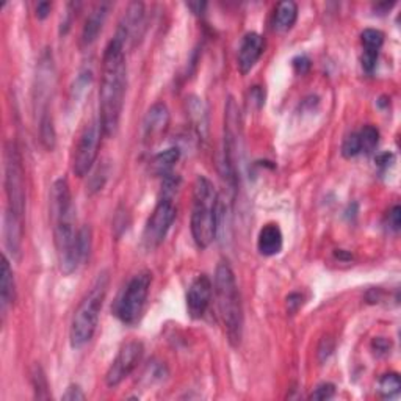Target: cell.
<instances>
[{
    "instance_id": "obj_1",
    "label": "cell",
    "mask_w": 401,
    "mask_h": 401,
    "mask_svg": "<svg viewBox=\"0 0 401 401\" xmlns=\"http://www.w3.org/2000/svg\"><path fill=\"white\" fill-rule=\"evenodd\" d=\"M128 88V65L124 46L113 38L104 51L102 79L99 88V121L105 137H113L118 132Z\"/></svg>"
},
{
    "instance_id": "obj_2",
    "label": "cell",
    "mask_w": 401,
    "mask_h": 401,
    "mask_svg": "<svg viewBox=\"0 0 401 401\" xmlns=\"http://www.w3.org/2000/svg\"><path fill=\"white\" fill-rule=\"evenodd\" d=\"M51 216L54 221V242L57 249L60 269L65 274H71L79 266L77 257V235L75 230V207L71 190L66 179H57L51 192Z\"/></svg>"
},
{
    "instance_id": "obj_3",
    "label": "cell",
    "mask_w": 401,
    "mask_h": 401,
    "mask_svg": "<svg viewBox=\"0 0 401 401\" xmlns=\"http://www.w3.org/2000/svg\"><path fill=\"white\" fill-rule=\"evenodd\" d=\"M214 293L228 340L232 347H238L243 337V306L235 274L224 260L216 266Z\"/></svg>"
},
{
    "instance_id": "obj_4",
    "label": "cell",
    "mask_w": 401,
    "mask_h": 401,
    "mask_svg": "<svg viewBox=\"0 0 401 401\" xmlns=\"http://www.w3.org/2000/svg\"><path fill=\"white\" fill-rule=\"evenodd\" d=\"M220 223V198L206 175H198L193 185L192 235L201 249L209 248L215 240Z\"/></svg>"
},
{
    "instance_id": "obj_5",
    "label": "cell",
    "mask_w": 401,
    "mask_h": 401,
    "mask_svg": "<svg viewBox=\"0 0 401 401\" xmlns=\"http://www.w3.org/2000/svg\"><path fill=\"white\" fill-rule=\"evenodd\" d=\"M109 273H99L87 297L82 300L79 307H77L71 321V331H69V340H71L73 348L80 350L93 339L97 325H99V315L104 301L109 292Z\"/></svg>"
},
{
    "instance_id": "obj_6",
    "label": "cell",
    "mask_w": 401,
    "mask_h": 401,
    "mask_svg": "<svg viewBox=\"0 0 401 401\" xmlns=\"http://www.w3.org/2000/svg\"><path fill=\"white\" fill-rule=\"evenodd\" d=\"M152 283V274L142 271L133 276L115 302V315L124 325H135L142 316Z\"/></svg>"
},
{
    "instance_id": "obj_7",
    "label": "cell",
    "mask_w": 401,
    "mask_h": 401,
    "mask_svg": "<svg viewBox=\"0 0 401 401\" xmlns=\"http://www.w3.org/2000/svg\"><path fill=\"white\" fill-rule=\"evenodd\" d=\"M5 192L8 198V209L23 218L25 212L24 168L18 146L13 142L5 146Z\"/></svg>"
},
{
    "instance_id": "obj_8",
    "label": "cell",
    "mask_w": 401,
    "mask_h": 401,
    "mask_svg": "<svg viewBox=\"0 0 401 401\" xmlns=\"http://www.w3.org/2000/svg\"><path fill=\"white\" fill-rule=\"evenodd\" d=\"M102 135L104 130L99 119H93L80 133L73 157V171L77 178H83L91 171L99 154Z\"/></svg>"
},
{
    "instance_id": "obj_9",
    "label": "cell",
    "mask_w": 401,
    "mask_h": 401,
    "mask_svg": "<svg viewBox=\"0 0 401 401\" xmlns=\"http://www.w3.org/2000/svg\"><path fill=\"white\" fill-rule=\"evenodd\" d=\"M178 215V209L174 201L170 198H160L156 209L147 218V223L143 232V246L147 251L159 248L170 232L173 223Z\"/></svg>"
},
{
    "instance_id": "obj_10",
    "label": "cell",
    "mask_w": 401,
    "mask_h": 401,
    "mask_svg": "<svg viewBox=\"0 0 401 401\" xmlns=\"http://www.w3.org/2000/svg\"><path fill=\"white\" fill-rule=\"evenodd\" d=\"M144 354V347L142 342L130 340L123 345V348L119 350L115 361L111 362L110 369L105 375V383L109 387H116L121 384L130 373L138 367V364L142 362Z\"/></svg>"
},
{
    "instance_id": "obj_11",
    "label": "cell",
    "mask_w": 401,
    "mask_h": 401,
    "mask_svg": "<svg viewBox=\"0 0 401 401\" xmlns=\"http://www.w3.org/2000/svg\"><path fill=\"white\" fill-rule=\"evenodd\" d=\"M214 284L207 274H199L190 285L187 292V311L195 320H199L207 312L212 301Z\"/></svg>"
},
{
    "instance_id": "obj_12",
    "label": "cell",
    "mask_w": 401,
    "mask_h": 401,
    "mask_svg": "<svg viewBox=\"0 0 401 401\" xmlns=\"http://www.w3.org/2000/svg\"><path fill=\"white\" fill-rule=\"evenodd\" d=\"M144 29V5L142 2H133L125 10L124 16L119 23L115 38L123 43L124 49L129 44L133 46L143 37Z\"/></svg>"
},
{
    "instance_id": "obj_13",
    "label": "cell",
    "mask_w": 401,
    "mask_h": 401,
    "mask_svg": "<svg viewBox=\"0 0 401 401\" xmlns=\"http://www.w3.org/2000/svg\"><path fill=\"white\" fill-rule=\"evenodd\" d=\"M264 49H265V41L259 33L249 32L245 35L240 49H238V58H237L238 69H240V73L243 75L248 74L251 69L256 66L259 58L262 57Z\"/></svg>"
},
{
    "instance_id": "obj_14",
    "label": "cell",
    "mask_w": 401,
    "mask_h": 401,
    "mask_svg": "<svg viewBox=\"0 0 401 401\" xmlns=\"http://www.w3.org/2000/svg\"><path fill=\"white\" fill-rule=\"evenodd\" d=\"M170 125V110H168L166 104L157 102L147 110V113L143 119V137L146 142H152L157 140L161 133Z\"/></svg>"
},
{
    "instance_id": "obj_15",
    "label": "cell",
    "mask_w": 401,
    "mask_h": 401,
    "mask_svg": "<svg viewBox=\"0 0 401 401\" xmlns=\"http://www.w3.org/2000/svg\"><path fill=\"white\" fill-rule=\"evenodd\" d=\"M4 237L5 245L13 259H20V246H23V218L13 210L6 209L4 215Z\"/></svg>"
},
{
    "instance_id": "obj_16",
    "label": "cell",
    "mask_w": 401,
    "mask_h": 401,
    "mask_svg": "<svg viewBox=\"0 0 401 401\" xmlns=\"http://www.w3.org/2000/svg\"><path fill=\"white\" fill-rule=\"evenodd\" d=\"M283 245H284L283 232H280V228L278 224L270 223L265 224V226L260 229L257 237V249L260 254L265 257L276 256L283 251Z\"/></svg>"
},
{
    "instance_id": "obj_17",
    "label": "cell",
    "mask_w": 401,
    "mask_h": 401,
    "mask_svg": "<svg viewBox=\"0 0 401 401\" xmlns=\"http://www.w3.org/2000/svg\"><path fill=\"white\" fill-rule=\"evenodd\" d=\"M110 5L107 2L97 4L94 6V10L90 13V16L87 18V23L83 25L82 30V46L88 47L94 43L99 37V33L102 32V27L105 24V19H107Z\"/></svg>"
},
{
    "instance_id": "obj_18",
    "label": "cell",
    "mask_w": 401,
    "mask_h": 401,
    "mask_svg": "<svg viewBox=\"0 0 401 401\" xmlns=\"http://www.w3.org/2000/svg\"><path fill=\"white\" fill-rule=\"evenodd\" d=\"M362 46H364V54H362V66L367 73H371L376 66L378 54L379 49H381L384 43V35L375 30V29H367L362 32Z\"/></svg>"
},
{
    "instance_id": "obj_19",
    "label": "cell",
    "mask_w": 401,
    "mask_h": 401,
    "mask_svg": "<svg viewBox=\"0 0 401 401\" xmlns=\"http://www.w3.org/2000/svg\"><path fill=\"white\" fill-rule=\"evenodd\" d=\"M16 298V288H15V278H13V270L10 265V260L6 256L2 257V276H0V300H2V312L5 314Z\"/></svg>"
},
{
    "instance_id": "obj_20",
    "label": "cell",
    "mask_w": 401,
    "mask_h": 401,
    "mask_svg": "<svg viewBox=\"0 0 401 401\" xmlns=\"http://www.w3.org/2000/svg\"><path fill=\"white\" fill-rule=\"evenodd\" d=\"M298 18V5L292 0L280 2L274 15V30L279 33H285L292 29Z\"/></svg>"
},
{
    "instance_id": "obj_21",
    "label": "cell",
    "mask_w": 401,
    "mask_h": 401,
    "mask_svg": "<svg viewBox=\"0 0 401 401\" xmlns=\"http://www.w3.org/2000/svg\"><path fill=\"white\" fill-rule=\"evenodd\" d=\"M180 159V151L178 147H170V149L159 152L157 156H154L151 161V171L156 175H161V178H166L170 175L174 165L178 164Z\"/></svg>"
},
{
    "instance_id": "obj_22",
    "label": "cell",
    "mask_w": 401,
    "mask_h": 401,
    "mask_svg": "<svg viewBox=\"0 0 401 401\" xmlns=\"http://www.w3.org/2000/svg\"><path fill=\"white\" fill-rule=\"evenodd\" d=\"M187 109H188V116L192 119L193 128L196 129V132L199 133L201 137H206L207 133V111L206 107H204L202 101L199 97H188L187 99Z\"/></svg>"
},
{
    "instance_id": "obj_23",
    "label": "cell",
    "mask_w": 401,
    "mask_h": 401,
    "mask_svg": "<svg viewBox=\"0 0 401 401\" xmlns=\"http://www.w3.org/2000/svg\"><path fill=\"white\" fill-rule=\"evenodd\" d=\"M39 140L47 151L55 149V143H57V133H55L54 119L49 111L39 115Z\"/></svg>"
},
{
    "instance_id": "obj_24",
    "label": "cell",
    "mask_w": 401,
    "mask_h": 401,
    "mask_svg": "<svg viewBox=\"0 0 401 401\" xmlns=\"http://www.w3.org/2000/svg\"><path fill=\"white\" fill-rule=\"evenodd\" d=\"M400 389H401V381L398 373H387V375L379 379L378 392L383 398L395 397Z\"/></svg>"
},
{
    "instance_id": "obj_25",
    "label": "cell",
    "mask_w": 401,
    "mask_h": 401,
    "mask_svg": "<svg viewBox=\"0 0 401 401\" xmlns=\"http://www.w3.org/2000/svg\"><path fill=\"white\" fill-rule=\"evenodd\" d=\"M91 245H93V234L88 226H83L77 235V257H79V264H83L90 256Z\"/></svg>"
},
{
    "instance_id": "obj_26",
    "label": "cell",
    "mask_w": 401,
    "mask_h": 401,
    "mask_svg": "<svg viewBox=\"0 0 401 401\" xmlns=\"http://www.w3.org/2000/svg\"><path fill=\"white\" fill-rule=\"evenodd\" d=\"M359 140H361V151L370 154L379 143V132L376 128H373V125H365V128L359 132Z\"/></svg>"
},
{
    "instance_id": "obj_27",
    "label": "cell",
    "mask_w": 401,
    "mask_h": 401,
    "mask_svg": "<svg viewBox=\"0 0 401 401\" xmlns=\"http://www.w3.org/2000/svg\"><path fill=\"white\" fill-rule=\"evenodd\" d=\"M32 381H33V387H35V397L39 400H47L51 398L49 395V384H47V378L44 375L43 369L39 365H35L33 373H32Z\"/></svg>"
},
{
    "instance_id": "obj_28",
    "label": "cell",
    "mask_w": 401,
    "mask_h": 401,
    "mask_svg": "<svg viewBox=\"0 0 401 401\" xmlns=\"http://www.w3.org/2000/svg\"><path fill=\"white\" fill-rule=\"evenodd\" d=\"M361 140H359V133H351L342 143V154L343 157L351 159L361 154Z\"/></svg>"
},
{
    "instance_id": "obj_29",
    "label": "cell",
    "mask_w": 401,
    "mask_h": 401,
    "mask_svg": "<svg viewBox=\"0 0 401 401\" xmlns=\"http://www.w3.org/2000/svg\"><path fill=\"white\" fill-rule=\"evenodd\" d=\"M335 395V385L331 383H321L315 387V390L311 393L309 400L314 401H326Z\"/></svg>"
},
{
    "instance_id": "obj_30",
    "label": "cell",
    "mask_w": 401,
    "mask_h": 401,
    "mask_svg": "<svg viewBox=\"0 0 401 401\" xmlns=\"http://www.w3.org/2000/svg\"><path fill=\"white\" fill-rule=\"evenodd\" d=\"M333 351H334V340H333V337H323L320 345H319V351H316V354H319V362L323 364V362H326L329 356L333 354Z\"/></svg>"
},
{
    "instance_id": "obj_31",
    "label": "cell",
    "mask_w": 401,
    "mask_h": 401,
    "mask_svg": "<svg viewBox=\"0 0 401 401\" xmlns=\"http://www.w3.org/2000/svg\"><path fill=\"white\" fill-rule=\"evenodd\" d=\"M85 398H87V395L80 389V385H77V384L69 385L66 392L63 393V397H61V400H65V401H83Z\"/></svg>"
},
{
    "instance_id": "obj_32",
    "label": "cell",
    "mask_w": 401,
    "mask_h": 401,
    "mask_svg": "<svg viewBox=\"0 0 401 401\" xmlns=\"http://www.w3.org/2000/svg\"><path fill=\"white\" fill-rule=\"evenodd\" d=\"M389 224L395 232L400 230V226H401V207L400 206H395L389 212Z\"/></svg>"
},
{
    "instance_id": "obj_33",
    "label": "cell",
    "mask_w": 401,
    "mask_h": 401,
    "mask_svg": "<svg viewBox=\"0 0 401 401\" xmlns=\"http://www.w3.org/2000/svg\"><path fill=\"white\" fill-rule=\"evenodd\" d=\"M293 68L298 74H306L309 71V68H311V61L302 55V57H297L293 60Z\"/></svg>"
},
{
    "instance_id": "obj_34",
    "label": "cell",
    "mask_w": 401,
    "mask_h": 401,
    "mask_svg": "<svg viewBox=\"0 0 401 401\" xmlns=\"http://www.w3.org/2000/svg\"><path fill=\"white\" fill-rule=\"evenodd\" d=\"M301 304H302V297H301L300 293L288 295V298H287V307H288V311H290L292 314L297 312L298 309L301 307Z\"/></svg>"
},
{
    "instance_id": "obj_35",
    "label": "cell",
    "mask_w": 401,
    "mask_h": 401,
    "mask_svg": "<svg viewBox=\"0 0 401 401\" xmlns=\"http://www.w3.org/2000/svg\"><path fill=\"white\" fill-rule=\"evenodd\" d=\"M373 348H375L378 353H387L390 350V342H387L383 337H378V339L373 340Z\"/></svg>"
},
{
    "instance_id": "obj_36",
    "label": "cell",
    "mask_w": 401,
    "mask_h": 401,
    "mask_svg": "<svg viewBox=\"0 0 401 401\" xmlns=\"http://www.w3.org/2000/svg\"><path fill=\"white\" fill-rule=\"evenodd\" d=\"M51 8H52V4L39 2L37 5V18L38 19H46L49 16V13H51Z\"/></svg>"
},
{
    "instance_id": "obj_37",
    "label": "cell",
    "mask_w": 401,
    "mask_h": 401,
    "mask_svg": "<svg viewBox=\"0 0 401 401\" xmlns=\"http://www.w3.org/2000/svg\"><path fill=\"white\" fill-rule=\"evenodd\" d=\"M188 8H192L195 15H202L204 8H206V4H201V2H196V4H187Z\"/></svg>"
}]
</instances>
